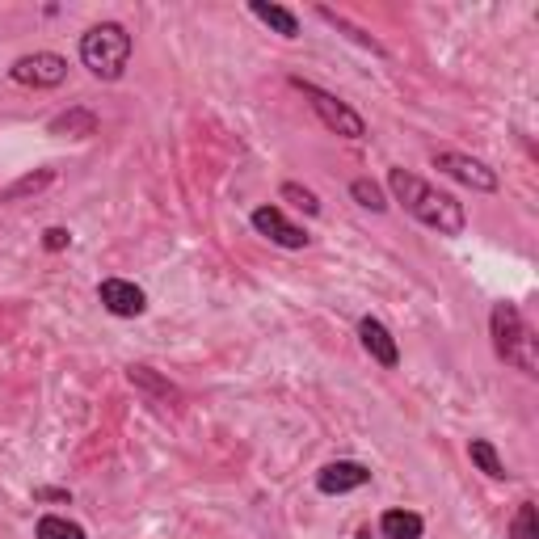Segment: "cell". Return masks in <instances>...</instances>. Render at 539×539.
<instances>
[{
  "label": "cell",
  "instance_id": "21",
  "mask_svg": "<svg viewBox=\"0 0 539 539\" xmlns=\"http://www.w3.org/2000/svg\"><path fill=\"white\" fill-rule=\"evenodd\" d=\"M316 13H321V17H325V22H329V26H337V30H346V34L354 38V43H363V47H371V51H384V47H379V43H375V38H371V34H363V30H358V26H350V22H346V17H342V13H333V9H316Z\"/></svg>",
  "mask_w": 539,
  "mask_h": 539
},
{
  "label": "cell",
  "instance_id": "6",
  "mask_svg": "<svg viewBox=\"0 0 539 539\" xmlns=\"http://www.w3.org/2000/svg\"><path fill=\"white\" fill-rule=\"evenodd\" d=\"M9 76L17 85H30V89H55V85L68 81V59L55 55V51H34V55L13 59Z\"/></svg>",
  "mask_w": 539,
  "mask_h": 539
},
{
  "label": "cell",
  "instance_id": "14",
  "mask_svg": "<svg viewBox=\"0 0 539 539\" xmlns=\"http://www.w3.org/2000/svg\"><path fill=\"white\" fill-rule=\"evenodd\" d=\"M249 13L257 17V22H266L274 34H283V38H299V17L283 5H266V0H253Z\"/></svg>",
  "mask_w": 539,
  "mask_h": 539
},
{
  "label": "cell",
  "instance_id": "15",
  "mask_svg": "<svg viewBox=\"0 0 539 539\" xmlns=\"http://www.w3.org/2000/svg\"><path fill=\"white\" fill-rule=\"evenodd\" d=\"M468 459L489 476V481H506V476H510L506 464H502V455H497V447L489 443V438H472V443H468Z\"/></svg>",
  "mask_w": 539,
  "mask_h": 539
},
{
  "label": "cell",
  "instance_id": "20",
  "mask_svg": "<svg viewBox=\"0 0 539 539\" xmlns=\"http://www.w3.org/2000/svg\"><path fill=\"white\" fill-rule=\"evenodd\" d=\"M278 194H283L287 203H295L304 215H321V198H316L308 186H299V182H283V186H278Z\"/></svg>",
  "mask_w": 539,
  "mask_h": 539
},
{
  "label": "cell",
  "instance_id": "18",
  "mask_svg": "<svg viewBox=\"0 0 539 539\" xmlns=\"http://www.w3.org/2000/svg\"><path fill=\"white\" fill-rule=\"evenodd\" d=\"M350 198H354L358 207L375 211V215H379V211H388V198H384V190L371 182V177H354V182H350Z\"/></svg>",
  "mask_w": 539,
  "mask_h": 539
},
{
  "label": "cell",
  "instance_id": "10",
  "mask_svg": "<svg viewBox=\"0 0 539 539\" xmlns=\"http://www.w3.org/2000/svg\"><path fill=\"white\" fill-rule=\"evenodd\" d=\"M358 342H363V350L375 358L379 367H401V346H396V337H392V329L379 321V316H363L358 321Z\"/></svg>",
  "mask_w": 539,
  "mask_h": 539
},
{
  "label": "cell",
  "instance_id": "7",
  "mask_svg": "<svg viewBox=\"0 0 539 539\" xmlns=\"http://www.w3.org/2000/svg\"><path fill=\"white\" fill-rule=\"evenodd\" d=\"M363 485H371V468L358 464V459H333V464L316 472V493H325V497H342Z\"/></svg>",
  "mask_w": 539,
  "mask_h": 539
},
{
  "label": "cell",
  "instance_id": "5",
  "mask_svg": "<svg viewBox=\"0 0 539 539\" xmlns=\"http://www.w3.org/2000/svg\"><path fill=\"white\" fill-rule=\"evenodd\" d=\"M430 165L438 169V173H447L451 182H459V186H468V190H481V194H493L497 186V173L485 165V161H476V156H468V152H451V148H443V152H434L430 156Z\"/></svg>",
  "mask_w": 539,
  "mask_h": 539
},
{
  "label": "cell",
  "instance_id": "17",
  "mask_svg": "<svg viewBox=\"0 0 539 539\" xmlns=\"http://www.w3.org/2000/svg\"><path fill=\"white\" fill-rule=\"evenodd\" d=\"M55 182V169H34V173H26V177H17V182L0 194L5 198V203H22L26 194H38V190H47Z\"/></svg>",
  "mask_w": 539,
  "mask_h": 539
},
{
  "label": "cell",
  "instance_id": "4",
  "mask_svg": "<svg viewBox=\"0 0 539 539\" xmlns=\"http://www.w3.org/2000/svg\"><path fill=\"white\" fill-rule=\"evenodd\" d=\"M291 89L304 93V102L312 106V114L321 118V123H325L333 135H342V139H363V135H367L363 114H358L350 102H342L337 93H329V89H321V85L304 81V76H291Z\"/></svg>",
  "mask_w": 539,
  "mask_h": 539
},
{
  "label": "cell",
  "instance_id": "16",
  "mask_svg": "<svg viewBox=\"0 0 539 539\" xmlns=\"http://www.w3.org/2000/svg\"><path fill=\"white\" fill-rule=\"evenodd\" d=\"M34 535H38V539H89L85 527L72 523V518H64V514H43V518L34 523Z\"/></svg>",
  "mask_w": 539,
  "mask_h": 539
},
{
  "label": "cell",
  "instance_id": "8",
  "mask_svg": "<svg viewBox=\"0 0 539 539\" xmlns=\"http://www.w3.org/2000/svg\"><path fill=\"white\" fill-rule=\"evenodd\" d=\"M97 299H102V308L110 316H123V321H131V316H144V308H148L144 287L127 283V278H102V283H97Z\"/></svg>",
  "mask_w": 539,
  "mask_h": 539
},
{
  "label": "cell",
  "instance_id": "3",
  "mask_svg": "<svg viewBox=\"0 0 539 539\" xmlns=\"http://www.w3.org/2000/svg\"><path fill=\"white\" fill-rule=\"evenodd\" d=\"M81 64L97 76V81H118L131 64V34L118 22L89 26L81 34Z\"/></svg>",
  "mask_w": 539,
  "mask_h": 539
},
{
  "label": "cell",
  "instance_id": "11",
  "mask_svg": "<svg viewBox=\"0 0 539 539\" xmlns=\"http://www.w3.org/2000/svg\"><path fill=\"white\" fill-rule=\"evenodd\" d=\"M127 379H131V384L139 388V392H148V396H156V401H182V392H177V384H169V379L161 375V371H152V367H144V363H131L127 367Z\"/></svg>",
  "mask_w": 539,
  "mask_h": 539
},
{
  "label": "cell",
  "instance_id": "13",
  "mask_svg": "<svg viewBox=\"0 0 539 539\" xmlns=\"http://www.w3.org/2000/svg\"><path fill=\"white\" fill-rule=\"evenodd\" d=\"M379 535L384 539H422L426 518L413 514V510H384V518H379Z\"/></svg>",
  "mask_w": 539,
  "mask_h": 539
},
{
  "label": "cell",
  "instance_id": "1",
  "mask_svg": "<svg viewBox=\"0 0 539 539\" xmlns=\"http://www.w3.org/2000/svg\"><path fill=\"white\" fill-rule=\"evenodd\" d=\"M388 190H392L396 203H401V207L417 219V224L434 228L438 236H464L468 211H464V203H459L455 194L430 186L426 177H417V173H409V169H392V173H388Z\"/></svg>",
  "mask_w": 539,
  "mask_h": 539
},
{
  "label": "cell",
  "instance_id": "22",
  "mask_svg": "<svg viewBox=\"0 0 539 539\" xmlns=\"http://www.w3.org/2000/svg\"><path fill=\"white\" fill-rule=\"evenodd\" d=\"M72 245V232L68 228H47L43 232V249L47 253H59V249H68Z\"/></svg>",
  "mask_w": 539,
  "mask_h": 539
},
{
  "label": "cell",
  "instance_id": "19",
  "mask_svg": "<svg viewBox=\"0 0 539 539\" xmlns=\"http://www.w3.org/2000/svg\"><path fill=\"white\" fill-rule=\"evenodd\" d=\"M510 539H539L535 502H518V510H514V518H510Z\"/></svg>",
  "mask_w": 539,
  "mask_h": 539
},
{
  "label": "cell",
  "instance_id": "12",
  "mask_svg": "<svg viewBox=\"0 0 539 539\" xmlns=\"http://www.w3.org/2000/svg\"><path fill=\"white\" fill-rule=\"evenodd\" d=\"M47 131L51 135H68V139H89V135H97V114L85 110V106H72L64 114H55L47 123Z\"/></svg>",
  "mask_w": 539,
  "mask_h": 539
},
{
  "label": "cell",
  "instance_id": "9",
  "mask_svg": "<svg viewBox=\"0 0 539 539\" xmlns=\"http://www.w3.org/2000/svg\"><path fill=\"white\" fill-rule=\"evenodd\" d=\"M249 224H253L257 232H262L266 241L283 245V249H304V245L312 241V236H308L304 228H299V224H291V219H287L283 211H278V207H257V211L249 215Z\"/></svg>",
  "mask_w": 539,
  "mask_h": 539
},
{
  "label": "cell",
  "instance_id": "23",
  "mask_svg": "<svg viewBox=\"0 0 539 539\" xmlns=\"http://www.w3.org/2000/svg\"><path fill=\"white\" fill-rule=\"evenodd\" d=\"M34 502H72L68 489H34Z\"/></svg>",
  "mask_w": 539,
  "mask_h": 539
},
{
  "label": "cell",
  "instance_id": "2",
  "mask_svg": "<svg viewBox=\"0 0 539 539\" xmlns=\"http://www.w3.org/2000/svg\"><path fill=\"white\" fill-rule=\"evenodd\" d=\"M489 337H493V350L506 367L523 371V375H539V350H535V333L523 321V312L514 304H493L489 312Z\"/></svg>",
  "mask_w": 539,
  "mask_h": 539
}]
</instances>
